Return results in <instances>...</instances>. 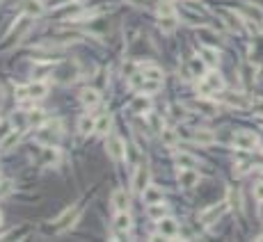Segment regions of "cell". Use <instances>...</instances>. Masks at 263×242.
<instances>
[{
  "instance_id": "1",
  "label": "cell",
  "mask_w": 263,
  "mask_h": 242,
  "mask_svg": "<svg viewBox=\"0 0 263 242\" xmlns=\"http://www.w3.org/2000/svg\"><path fill=\"white\" fill-rule=\"evenodd\" d=\"M60 121H48V123H44L42 128H39V132H37V140L42 142L44 146H53L57 142V137L62 135V130H60Z\"/></svg>"
},
{
  "instance_id": "2",
  "label": "cell",
  "mask_w": 263,
  "mask_h": 242,
  "mask_svg": "<svg viewBox=\"0 0 263 242\" xmlns=\"http://www.w3.org/2000/svg\"><path fill=\"white\" fill-rule=\"evenodd\" d=\"M226 210H229V203H226V201H222V203H217V205H211V208L199 213V222H202L204 226H211V224H215Z\"/></svg>"
},
{
  "instance_id": "3",
  "label": "cell",
  "mask_w": 263,
  "mask_h": 242,
  "mask_svg": "<svg viewBox=\"0 0 263 242\" xmlns=\"http://www.w3.org/2000/svg\"><path fill=\"white\" fill-rule=\"evenodd\" d=\"M234 146L236 149H243V151H254L258 146V137L249 130H240L234 135Z\"/></svg>"
},
{
  "instance_id": "4",
  "label": "cell",
  "mask_w": 263,
  "mask_h": 242,
  "mask_svg": "<svg viewBox=\"0 0 263 242\" xmlns=\"http://www.w3.org/2000/svg\"><path fill=\"white\" fill-rule=\"evenodd\" d=\"M106 149H108V155H110L112 160H124L126 158V144H124V140H121V137L110 135V137H108Z\"/></svg>"
},
{
  "instance_id": "5",
  "label": "cell",
  "mask_w": 263,
  "mask_h": 242,
  "mask_svg": "<svg viewBox=\"0 0 263 242\" xmlns=\"http://www.w3.org/2000/svg\"><path fill=\"white\" fill-rule=\"evenodd\" d=\"M158 233L162 237H176L181 231H179V224L172 217H162V219H158Z\"/></svg>"
},
{
  "instance_id": "6",
  "label": "cell",
  "mask_w": 263,
  "mask_h": 242,
  "mask_svg": "<svg viewBox=\"0 0 263 242\" xmlns=\"http://www.w3.org/2000/svg\"><path fill=\"white\" fill-rule=\"evenodd\" d=\"M147 185H149V169L144 167V164H140V167L135 169V176H133V190L142 194Z\"/></svg>"
},
{
  "instance_id": "7",
  "label": "cell",
  "mask_w": 263,
  "mask_h": 242,
  "mask_svg": "<svg viewBox=\"0 0 263 242\" xmlns=\"http://www.w3.org/2000/svg\"><path fill=\"white\" fill-rule=\"evenodd\" d=\"M243 14L247 21H254L256 25H263V7H258V5H254V3H245Z\"/></svg>"
},
{
  "instance_id": "8",
  "label": "cell",
  "mask_w": 263,
  "mask_h": 242,
  "mask_svg": "<svg viewBox=\"0 0 263 242\" xmlns=\"http://www.w3.org/2000/svg\"><path fill=\"white\" fill-rule=\"evenodd\" d=\"M130 205V196L126 190H115L112 192V208L117 210V213H121V210H128Z\"/></svg>"
},
{
  "instance_id": "9",
  "label": "cell",
  "mask_w": 263,
  "mask_h": 242,
  "mask_svg": "<svg viewBox=\"0 0 263 242\" xmlns=\"http://www.w3.org/2000/svg\"><path fill=\"white\" fill-rule=\"evenodd\" d=\"M130 112H135V114H147L149 110H151V100H149V96H142V94H138L133 100H130Z\"/></svg>"
},
{
  "instance_id": "10",
  "label": "cell",
  "mask_w": 263,
  "mask_h": 242,
  "mask_svg": "<svg viewBox=\"0 0 263 242\" xmlns=\"http://www.w3.org/2000/svg\"><path fill=\"white\" fill-rule=\"evenodd\" d=\"M174 162L179 164V167H183V169H194V167H197V158L190 155V153H185V151H176V153H174Z\"/></svg>"
},
{
  "instance_id": "11",
  "label": "cell",
  "mask_w": 263,
  "mask_h": 242,
  "mask_svg": "<svg viewBox=\"0 0 263 242\" xmlns=\"http://www.w3.org/2000/svg\"><path fill=\"white\" fill-rule=\"evenodd\" d=\"M142 199H144V203H160L162 201V190H158L156 185H147L144 187V192H142Z\"/></svg>"
},
{
  "instance_id": "12",
  "label": "cell",
  "mask_w": 263,
  "mask_h": 242,
  "mask_svg": "<svg viewBox=\"0 0 263 242\" xmlns=\"http://www.w3.org/2000/svg\"><path fill=\"white\" fill-rule=\"evenodd\" d=\"M112 226H115L117 233H126V231H128V228H130V215H128V210H121V213H117Z\"/></svg>"
},
{
  "instance_id": "13",
  "label": "cell",
  "mask_w": 263,
  "mask_h": 242,
  "mask_svg": "<svg viewBox=\"0 0 263 242\" xmlns=\"http://www.w3.org/2000/svg\"><path fill=\"white\" fill-rule=\"evenodd\" d=\"M222 100L231 108H249V98L245 94H226Z\"/></svg>"
},
{
  "instance_id": "14",
  "label": "cell",
  "mask_w": 263,
  "mask_h": 242,
  "mask_svg": "<svg viewBox=\"0 0 263 242\" xmlns=\"http://www.w3.org/2000/svg\"><path fill=\"white\" fill-rule=\"evenodd\" d=\"M179 183L183 187H192L199 183V174L194 171V169H183V171L179 174Z\"/></svg>"
},
{
  "instance_id": "15",
  "label": "cell",
  "mask_w": 263,
  "mask_h": 242,
  "mask_svg": "<svg viewBox=\"0 0 263 242\" xmlns=\"http://www.w3.org/2000/svg\"><path fill=\"white\" fill-rule=\"evenodd\" d=\"M98 100H101V96H98L96 89H85L83 94H80V103H83L85 108H96Z\"/></svg>"
},
{
  "instance_id": "16",
  "label": "cell",
  "mask_w": 263,
  "mask_h": 242,
  "mask_svg": "<svg viewBox=\"0 0 263 242\" xmlns=\"http://www.w3.org/2000/svg\"><path fill=\"white\" fill-rule=\"evenodd\" d=\"M206 85L211 87V91H222L224 89V80H222V76L217 71H208L206 73Z\"/></svg>"
},
{
  "instance_id": "17",
  "label": "cell",
  "mask_w": 263,
  "mask_h": 242,
  "mask_svg": "<svg viewBox=\"0 0 263 242\" xmlns=\"http://www.w3.org/2000/svg\"><path fill=\"white\" fill-rule=\"evenodd\" d=\"M23 7H25V14H28V16H42L44 14V3L42 0H25Z\"/></svg>"
},
{
  "instance_id": "18",
  "label": "cell",
  "mask_w": 263,
  "mask_h": 242,
  "mask_svg": "<svg viewBox=\"0 0 263 242\" xmlns=\"http://www.w3.org/2000/svg\"><path fill=\"white\" fill-rule=\"evenodd\" d=\"M192 142H197V144H213V142H215V135H213V132H208V130H192Z\"/></svg>"
},
{
  "instance_id": "19",
  "label": "cell",
  "mask_w": 263,
  "mask_h": 242,
  "mask_svg": "<svg viewBox=\"0 0 263 242\" xmlns=\"http://www.w3.org/2000/svg\"><path fill=\"white\" fill-rule=\"evenodd\" d=\"M46 91H48L46 82H32V85H28L30 98H42V96H46Z\"/></svg>"
},
{
  "instance_id": "20",
  "label": "cell",
  "mask_w": 263,
  "mask_h": 242,
  "mask_svg": "<svg viewBox=\"0 0 263 242\" xmlns=\"http://www.w3.org/2000/svg\"><path fill=\"white\" fill-rule=\"evenodd\" d=\"M94 128H96V121H94L92 117H87V114H85V117H80V121H78V130L83 132V135H89V132H92Z\"/></svg>"
},
{
  "instance_id": "21",
  "label": "cell",
  "mask_w": 263,
  "mask_h": 242,
  "mask_svg": "<svg viewBox=\"0 0 263 242\" xmlns=\"http://www.w3.org/2000/svg\"><path fill=\"white\" fill-rule=\"evenodd\" d=\"M165 215H167V205L162 203V201H160V203H151V205H149V217H151V219H162Z\"/></svg>"
},
{
  "instance_id": "22",
  "label": "cell",
  "mask_w": 263,
  "mask_h": 242,
  "mask_svg": "<svg viewBox=\"0 0 263 242\" xmlns=\"http://www.w3.org/2000/svg\"><path fill=\"white\" fill-rule=\"evenodd\" d=\"M110 123H112V117H110V114H101V117L96 119V128H94V130L103 135V132L110 130Z\"/></svg>"
},
{
  "instance_id": "23",
  "label": "cell",
  "mask_w": 263,
  "mask_h": 242,
  "mask_svg": "<svg viewBox=\"0 0 263 242\" xmlns=\"http://www.w3.org/2000/svg\"><path fill=\"white\" fill-rule=\"evenodd\" d=\"M202 57H204V62H206L208 66H215L217 64V53L211 48V46H204L202 48Z\"/></svg>"
},
{
  "instance_id": "24",
  "label": "cell",
  "mask_w": 263,
  "mask_h": 242,
  "mask_svg": "<svg viewBox=\"0 0 263 242\" xmlns=\"http://www.w3.org/2000/svg\"><path fill=\"white\" fill-rule=\"evenodd\" d=\"M57 158H60V153H57L55 146H46V149H44V158H42L44 164H55Z\"/></svg>"
},
{
  "instance_id": "25",
  "label": "cell",
  "mask_w": 263,
  "mask_h": 242,
  "mask_svg": "<svg viewBox=\"0 0 263 242\" xmlns=\"http://www.w3.org/2000/svg\"><path fill=\"white\" fill-rule=\"evenodd\" d=\"M160 30L162 32H174L176 30V14L174 16H160Z\"/></svg>"
},
{
  "instance_id": "26",
  "label": "cell",
  "mask_w": 263,
  "mask_h": 242,
  "mask_svg": "<svg viewBox=\"0 0 263 242\" xmlns=\"http://www.w3.org/2000/svg\"><path fill=\"white\" fill-rule=\"evenodd\" d=\"M190 108L202 110L204 114H213V112H215V103H206V100H194V103H190Z\"/></svg>"
},
{
  "instance_id": "27",
  "label": "cell",
  "mask_w": 263,
  "mask_h": 242,
  "mask_svg": "<svg viewBox=\"0 0 263 242\" xmlns=\"http://www.w3.org/2000/svg\"><path fill=\"white\" fill-rule=\"evenodd\" d=\"M174 5L170 3V0H162V3H158V16H174Z\"/></svg>"
},
{
  "instance_id": "28",
  "label": "cell",
  "mask_w": 263,
  "mask_h": 242,
  "mask_svg": "<svg viewBox=\"0 0 263 242\" xmlns=\"http://www.w3.org/2000/svg\"><path fill=\"white\" fill-rule=\"evenodd\" d=\"M142 76L149 78V80H162V71L158 66H144L142 68Z\"/></svg>"
},
{
  "instance_id": "29",
  "label": "cell",
  "mask_w": 263,
  "mask_h": 242,
  "mask_svg": "<svg viewBox=\"0 0 263 242\" xmlns=\"http://www.w3.org/2000/svg\"><path fill=\"white\" fill-rule=\"evenodd\" d=\"M199 37H206V39H204V44H206V46H217L215 32H211V30H206V27H202V30H199Z\"/></svg>"
},
{
  "instance_id": "30",
  "label": "cell",
  "mask_w": 263,
  "mask_h": 242,
  "mask_svg": "<svg viewBox=\"0 0 263 242\" xmlns=\"http://www.w3.org/2000/svg\"><path fill=\"white\" fill-rule=\"evenodd\" d=\"M19 137H21V132L12 130V132H10V135H7V137H5V140H3V144H0V146H3V149H10V146H12V144H16V142H19Z\"/></svg>"
},
{
  "instance_id": "31",
  "label": "cell",
  "mask_w": 263,
  "mask_h": 242,
  "mask_svg": "<svg viewBox=\"0 0 263 242\" xmlns=\"http://www.w3.org/2000/svg\"><path fill=\"white\" fill-rule=\"evenodd\" d=\"M176 137H179V132L176 130H165V128H162V140H165V144H174L176 142Z\"/></svg>"
},
{
  "instance_id": "32",
  "label": "cell",
  "mask_w": 263,
  "mask_h": 242,
  "mask_svg": "<svg viewBox=\"0 0 263 242\" xmlns=\"http://www.w3.org/2000/svg\"><path fill=\"white\" fill-rule=\"evenodd\" d=\"M188 66H190V71H192L194 76H199V73L204 71V62H202V59H190Z\"/></svg>"
},
{
  "instance_id": "33",
  "label": "cell",
  "mask_w": 263,
  "mask_h": 242,
  "mask_svg": "<svg viewBox=\"0 0 263 242\" xmlns=\"http://www.w3.org/2000/svg\"><path fill=\"white\" fill-rule=\"evenodd\" d=\"M149 121H151L153 130L162 132V119H160V117H158V114H149Z\"/></svg>"
},
{
  "instance_id": "34",
  "label": "cell",
  "mask_w": 263,
  "mask_h": 242,
  "mask_svg": "<svg viewBox=\"0 0 263 242\" xmlns=\"http://www.w3.org/2000/svg\"><path fill=\"white\" fill-rule=\"evenodd\" d=\"M249 108H252L256 114H261V117H263V98H254L252 103H249Z\"/></svg>"
},
{
  "instance_id": "35",
  "label": "cell",
  "mask_w": 263,
  "mask_h": 242,
  "mask_svg": "<svg viewBox=\"0 0 263 242\" xmlns=\"http://www.w3.org/2000/svg\"><path fill=\"white\" fill-rule=\"evenodd\" d=\"M42 119H44L42 110H35V112L28 114V121H30V123H37V121H42Z\"/></svg>"
},
{
  "instance_id": "36",
  "label": "cell",
  "mask_w": 263,
  "mask_h": 242,
  "mask_svg": "<svg viewBox=\"0 0 263 242\" xmlns=\"http://www.w3.org/2000/svg\"><path fill=\"white\" fill-rule=\"evenodd\" d=\"M254 196H256L258 201H263V183H258V185H254Z\"/></svg>"
},
{
  "instance_id": "37",
  "label": "cell",
  "mask_w": 263,
  "mask_h": 242,
  "mask_svg": "<svg viewBox=\"0 0 263 242\" xmlns=\"http://www.w3.org/2000/svg\"><path fill=\"white\" fill-rule=\"evenodd\" d=\"M126 151H128V160H130V162H138V153H135V146H128V149H126Z\"/></svg>"
},
{
  "instance_id": "38",
  "label": "cell",
  "mask_w": 263,
  "mask_h": 242,
  "mask_svg": "<svg viewBox=\"0 0 263 242\" xmlns=\"http://www.w3.org/2000/svg\"><path fill=\"white\" fill-rule=\"evenodd\" d=\"M258 217L263 219V201H261V205H258Z\"/></svg>"
},
{
  "instance_id": "39",
  "label": "cell",
  "mask_w": 263,
  "mask_h": 242,
  "mask_svg": "<svg viewBox=\"0 0 263 242\" xmlns=\"http://www.w3.org/2000/svg\"><path fill=\"white\" fill-rule=\"evenodd\" d=\"M0 224H3V213H0Z\"/></svg>"
}]
</instances>
